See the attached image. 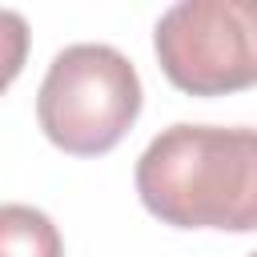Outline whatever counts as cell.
<instances>
[{"mask_svg": "<svg viewBox=\"0 0 257 257\" xmlns=\"http://www.w3.org/2000/svg\"><path fill=\"white\" fill-rule=\"evenodd\" d=\"M137 197L173 229L257 233V128L169 124L137 161Z\"/></svg>", "mask_w": 257, "mask_h": 257, "instance_id": "obj_1", "label": "cell"}, {"mask_svg": "<svg viewBox=\"0 0 257 257\" xmlns=\"http://www.w3.org/2000/svg\"><path fill=\"white\" fill-rule=\"evenodd\" d=\"M141 116V76L112 44H68L52 56L36 120L44 137L72 157H100L124 141Z\"/></svg>", "mask_w": 257, "mask_h": 257, "instance_id": "obj_2", "label": "cell"}, {"mask_svg": "<svg viewBox=\"0 0 257 257\" xmlns=\"http://www.w3.org/2000/svg\"><path fill=\"white\" fill-rule=\"evenodd\" d=\"M161 72L189 96L257 84V0H181L153 32Z\"/></svg>", "mask_w": 257, "mask_h": 257, "instance_id": "obj_3", "label": "cell"}, {"mask_svg": "<svg viewBox=\"0 0 257 257\" xmlns=\"http://www.w3.org/2000/svg\"><path fill=\"white\" fill-rule=\"evenodd\" d=\"M0 257H64V241L48 213L32 205H0Z\"/></svg>", "mask_w": 257, "mask_h": 257, "instance_id": "obj_4", "label": "cell"}, {"mask_svg": "<svg viewBox=\"0 0 257 257\" xmlns=\"http://www.w3.org/2000/svg\"><path fill=\"white\" fill-rule=\"evenodd\" d=\"M28 60V24L20 12L0 8V92L20 76Z\"/></svg>", "mask_w": 257, "mask_h": 257, "instance_id": "obj_5", "label": "cell"}, {"mask_svg": "<svg viewBox=\"0 0 257 257\" xmlns=\"http://www.w3.org/2000/svg\"><path fill=\"white\" fill-rule=\"evenodd\" d=\"M249 257H257V253H249Z\"/></svg>", "mask_w": 257, "mask_h": 257, "instance_id": "obj_6", "label": "cell"}]
</instances>
